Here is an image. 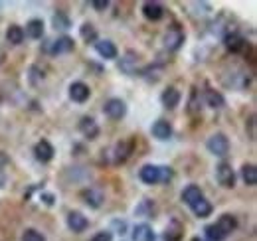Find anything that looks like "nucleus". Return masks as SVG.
Returning a JSON list of instances; mask_svg holds the SVG:
<instances>
[{"label":"nucleus","instance_id":"obj_1","mask_svg":"<svg viewBox=\"0 0 257 241\" xmlns=\"http://www.w3.org/2000/svg\"><path fill=\"white\" fill-rule=\"evenodd\" d=\"M141 180L145 184H159V182H168L172 178V170L168 166H155V164H147L141 168L139 172Z\"/></svg>","mask_w":257,"mask_h":241},{"label":"nucleus","instance_id":"obj_2","mask_svg":"<svg viewBox=\"0 0 257 241\" xmlns=\"http://www.w3.org/2000/svg\"><path fill=\"white\" fill-rule=\"evenodd\" d=\"M206 147H208V151L212 152V154H216V156H225L229 152V141H227V137H225L224 133H216V135H212L208 139Z\"/></svg>","mask_w":257,"mask_h":241},{"label":"nucleus","instance_id":"obj_3","mask_svg":"<svg viewBox=\"0 0 257 241\" xmlns=\"http://www.w3.org/2000/svg\"><path fill=\"white\" fill-rule=\"evenodd\" d=\"M75 48V42H73V38H69V36H62V38H58V40H52V42H48V46L44 48L48 54H52V56H58V54H67V52H71Z\"/></svg>","mask_w":257,"mask_h":241},{"label":"nucleus","instance_id":"obj_4","mask_svg":"<svg viewBox=\"0 0 257 241\" xmlns=\"http://www.w3.org/2000/svg\"><path fill=\"white\" fill-rule=\"evenodd\" d=\"M216 180L220 182V186H224V188H233L235 186V172H233L231 164L220 162L216 166Z\"/></svg>","mask_w":257,"mask_h":241},{"label":"nucleus","instance_id":"obj_5","mask_svg":"<svg viewBox=\"0 0 257 241\" xmlns=\"http://www.w3.org/2000/svg\"><path fill=\"white\" fill-rule=\"evenodd\" d=\"M103 113L109 117V119H123L125 117V113H127V105H125V101H121V99H109L107 103H105V107H103Z\"/></svg>","mask_w":257,"mask_h":241},{"label":"nucleus","instance_id":"obj_6","mask_svg":"<svg viewBox=\"0 0 257 241\" xmlns=\"http://www.w3.org/2000/svg\"><path fill=\"white\" fill-rule=\"evenodd\" d=\"M67 227L73 233H81V231H85L89 227V219L79 211H69L67 213Z\"/></svg>","mask_w":257,"mask_h":241},{"label":"nucleus","instance_id":"obj_7","mask_svg":"<svg viewBox=\"0 0 257 241\" xmlns=\"http://www.w3.org/2000/svg\"><path fill=\"white\" fill-rule=\"evenodd\" d=\"M89 95H91V89H89L83 81L71 83V87H69V97H71V101H75V103H85V101L89 99Z\"/></svg>","mask_w":257,"mask_h":241},{"label":"nucleus","instance_id":"obj_8","mask_svg":"<svg viewBox=\"0 0 257 241\" xmlns=\"http://www.w3.org/2000/svg\"><path fill=\"white\" fill-rule=\"evenodd\" d=\"M95 50L97 54L101 56V58H105V60H115L117 58V46L111 42V40H97L95 42Z\"/></svg>","mask_w":257,"mask_h":241},{"label":"nucleus","instance_id":"obj_9","mask_svg":"<svg viewBox=\"0 0 257 241\" xmlns=\"http://www.w3.org/2000/svg\"><path fill=\"white\" fill-rule=\"evenodd\" d=\"M164 40H166V48L168 50H178L182 46V42H184V32L180 30L178 26H174V28H170L166 32Z\"/></svg>","mask_w":257,"mask_h":241},{"label":"nucleus","instance_id":"obj_10","mask_svg":"<svg viewBox=\"0 0 257 241\" xmlns=\"http://www.w3.org/2000/svg\"><path fill=\"white\" fill-rule=\"evenodd\" d=\"M155 239H157V235H155V231H153L151 225L139 223V225L133 227V241H155Z\"/></svg>","mask_w":257,"mask_h":241},{"label":"nucleus","instance_id":"obj_11","mask_svg":"<svg viewBox=\"0 0 257 241\" xmlns=\"http://www.w3.org/2000/svg\"><path fill=\"white\" fill-rule=\"evenodd\" d=\"M34 154L40 162H50L54 158V147L48 143V141H40L36 147H34Z\"/></svg>","mask_w":257,"mask_h":241},{"label":"nucleus","instance_id":"obj_12","mask_svg":"<svg viewBox=\"0 0 257 241\" xmlns=\"http://www.w3.org/2000/svg\"><path fill=\"white\" fill-rule=\"evenodd\" d=\"M79 131H81V135H83L85 139H89V141L97 139V135H99V127H97V123L91 119V117H83V119L79 120Z\"/></svg>","mask_w":257,"mask_h":241},{"label":"nucleus","instance_id":"obj_13","mask_svg":"<svg viewBox=\"0 0 257 241\" xmlns=\"http://www.w3.org/2000/svg\"><path fill=\"white\" fill-rule=\"evenodd\" d=\"M224 44H225V48H227L231 54H237V52H241V50H243V46H245V40H243L239 34H235V32H229V34H225Z\"/></svg>","mask_w":257,"mask_h":241},{"label":"nucleus","instance_id":"obj_14","mask_svg":"<svg viewBox=\"0 0 257 241\" xmlns=\"http://www.w3.org/2000/svg\"><path fill=\"white\" fill-rule=\"evenodd\" d=\"M153 137H157L159 141H166V139H170L172 137V127H170V123L164 119H159L155 125H153Z\"/></svg>","mask_w":257,"mask_h":241},{"label":"nucleus","instance_id":"obj_15","mask_svg":"<svg viewBox=\"0 0 257 241\" xmlns=\"http://www.w3.org/2000/svg\"><path fill=\"white\" fill-rule=\"evenodd\" d=\"M143 14H145V18L157 22V20H161L162 16H164V8L159 2H145L143 4Z\"/></svg>","mask_w":257,"mask_h":241},{"label":"nucleus","instance_id":"obj_16","mask_svg":"<svg viewBox=\"0 0 257 241\" xmlns=\"http://www.w3.org/2000/svg\"><path fill=\"white\" fill-rule=\"evenodd\" d=\"M180 97H182V95H180V91L176 89V87H168V89L162 91L161 101L166 109H174V107L180 103Z\"/></svg>","mask_w":257,"mask_h":241},{"label":"nucleus","instance_id":"obj_17","mask_svg":"<svg viewBox=\"0 0 257 241\" xmlns=\"http://www.w3.org/2000/svg\"><path fill=\"white\" fill-rule=\"evenodd\" d=\"M200 198H204V194H202V190H200L196 184H190V186H186V188L182 190V202L188 204V206L196 204Z\"/></svg>","mask_w":257,"mask_h":241},{"label":"nucleus","instance_id":"obj_18","mask_svg":"<svg viewBox=\"0 0 257 241\" xmlns=\"http://www.w3.org/2000/svg\"><path fill=\"white\" fill-rule=\"evenodd\" d=\"M216 225L224 231L225 235H229L231 231H235V227H237V219H235L233 215H229V213H224V215H220V219L216 221Z\"/></svg>","mask_w":257,"mask_h":241},{"label":"nucleus","instance_id":"obj_19","mask_svg":"<svg viewBox=\"0 0 257 241\" xmlns=\"http://www.w3.org/2000/svg\"><path fill=\"white\" fill-rule=\"evenodd\" d=\"M24 36H30L32 40H40V38L44 36V22H42V20H38V18L30 20V22L26 24V32H24Z\"/></svg>","mask_w":257,"mask_h":241},{"label":"nucleus","instance_id":"obj_20","mask_svg":"<svg viewBox=\"0 0 257 241\" xmlns=\"http://www.w3.org/2000/svg\"><path fill=\"white\" fill-rule=\"evenodd\" d=\"M204 97H206V103H208L212 109H222V107L225 105L222 93H218L216 89H206Z\"/></svg>","mask_w":257,"mask_h":241},{"label":"nucleus","instance_id":"obj_21","mask_svg":"<svg viewBox=\"0 0 257 241\" xmlns=\"http://www.w3.org/2000/svg\"><path fill=\"white\" fill-rule=\"evenodd\" d=\"M6 40L12 44V46H20L24 42V28L20 26H10L6 30Z\"/></svg>","mask_w":257,"mask_h":241},{"label":"nucleus","instance_id":"obj_22","mask_svg":"<svg viewBox=\"0 0 257 241\" xmlns=\"http://www.w3.org/2000/svg\"><path fill=\"white\" fill-rule=\"evenodd\" d=\"M83 198H85V204L91 206V208H99V206L103 204V194H101L99 190H93V188L85 190V192H83Z\"/></svg>","mask_w":257,"mask_h":241},{"label":"nucleus","instance_id":"obj_23","mask_svg":"<svg viewBox=\"0 0 257 241\" xmlns=\"http://www.w3.org/2000/svg\"><path fill=\"white\" fill-rule=\"evenodd\" d=\"M190 208H192V211L198 217H208V215L212 213V204H210L206 198H200V200H198L196 204H192Z\"/></svg>","mask_w":257,"mask_h":241},{"label":"nucleus","instance_id":"obj_24","mask_svg":"<svg viewBox=\"0 0 257 241\" xmlns=\"http://www.w3.org/2000/svg\"><path fill=\"white\" fill-rule=\"evenodd\" d=\"M241 178L247 186H255L257 184V168L255 164H243L241 168Z\"/></svg>","mask_w":257,"mask_h":241},{"label":"nucleus","instance_id":"obj_25","mask_svg":"<svg viewBox=\"0 0 257 241\" xmlns=\"http://www.w3.org/2000/svg\"><path fill=\"white\" fill-rule=\"evenodd\" d=\"M204 231H206V237H208V241H224L225 237H227V235H225L224 231H222V229H220L216 223L208 225Z\"/></svg>","mask_w":257,"mask_h":241},{"label":"nucleus","instance_id":"obj_26","mask_svg":"<svg viewBox=\"0 0 257 241\" xmlns=\"http://www.w3.org/2000/svg\"><path fill=\"white\" fill-rule=\"evenodd\" d=\"M137 213L139 215H145V217H151L153 215V211H155V204L151 202V200H143V204L141 206H137Z\"/></svg>","mask_w":257,"mask_h":241},{"label":"nucleus","instance_id":"obj_27","mask_svg":"<svg viewBox=\"0 0 257 241\" xmlns=\"http://www.w3.org/2000/svg\"><path fill=\"white\" fill-rule=\"evenodd\" d=\"M22 241H46V237L38 229H26L22 235Z\"/></svg>","mask_w":257,"mask_h":241},{"label":"nucleus","instance_id":"obj_28","mask_svg":"<svg viewBox=\"0 0 257 241\" xmlns=\"http://www.w3.org/2000/svg\"><path fill=\"white\" fill-rule=\"evenodd\" d=\"M81 36H83L87 42H89V40H95L97 38L95 28H93L91 24H83V26H81Z\"/></svg>","mask_w":257,"mask_h":241},{"label":"nucleus","instance_id":"obj_29","mask_svg":"<svg viewBox=\"0 0 257 241\" xmlns=\"http://www.w3.org/2000/svg\"><path fill=\"white\" fill-rule=\"evenodd\" d=\"M54 24H56V28H69V20L65 18L62 12H58L54 16Z\"/></svg>","mask_w":257,"mask_h":241},{"label":"nucleus","instance_id":"obj_30","mask_svg":"<svg viewBox=\"0 0 257 241\" xmlns=\"http://www.w3.org/2000/svg\"><path fill=\"white\" fill-rule=\"evenodd\" d=\"M91 241H113V235H111V231H99L91 237Z\"/></svg>","mask_w":257,"mask_h":241},{"label":"nucleus","instance_id":"obj_31","mask_svg":"<svg viewBox=\"0 0 257 241\" xmlns=\"http://www.w3.org/2000/svg\"><path fill=\"white\" fill-rule=\"evenodd\" d=\"M91 6H93L95 10H99V12H101V10L109 8V0H93V2H91Z\"/></svg>","mask_w":257,"mask_h":241},{"label":"nucleus","instance_id":"obj_32","mask_svg":"<svg viewBox=\"0 0 257 241\" xmlns=\"http://www.w3.org/2000/svg\"><path fill=\"white\" fill-rule=\"evenodd\" d=\"M249 137L255 139V117L253 115L249 117Z\"/></svg>","mask_w":257,"mask_h":241},{"label":"nucleus","instance_id":"obj_33","mask_svg":"<svg viewBox=\"0 0 257 241\" xmlns=\"http://www.w3.org/2000/svg\"><path fill=\"white\" fill-rule=\"evenodd\" d=\"M42 200H44L48 206H52V204H54V196H52V194H44V196H42Z\"/></svg>","mask_w":257,"mask_h":241},{"label":"nucleus","instance_id":"obj_34","mask_svg":"<svg viewBox=\"0 0 257 241\" xmlns=\"http://www.w3.org/2000/svg\"><path fill=\"white\" fill-rule=\"evenodd\" d=\"M192 241H206V239H200V237H192Z\"/></svg>","mask_w":257,"mask_h":241}]
</instances>
